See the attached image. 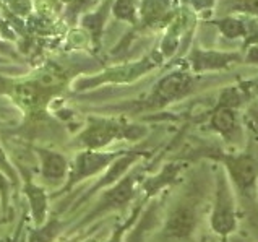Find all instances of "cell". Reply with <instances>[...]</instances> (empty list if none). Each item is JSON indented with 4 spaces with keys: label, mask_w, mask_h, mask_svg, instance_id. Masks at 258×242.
Masks as SVG:
<instances>
[{
    "label": "cell",
    "mask_w": 258,
    "mask_h": 242,
    "mask_svg": "<svg viewBox=\"0 0 258 242\" xmlns=\"http://www.w3.org/2000/svg\"><path fill=\"white\" fill-rule=\"evenodd\" d=\"M25 192L29 200V205H31L36 226H42L47 215V195L44 194V190L41 187L33 184L29 175L25 177Z\"/></svg>",
    "instance_id": "cell-12"
},
{
    "label": "cell",
    "mask_w": 258,
    "mask_h": 242,
    "mask_svg": "<svg viewBox=\"0 0 258 242\" xmlns=\"http://www.w3.org/2000/svg\"><path fill=\"white\" fill-rule=\"evenodd\" d=\"M202 194L200 189L194 187L188 194L180 197L169 210L164 224V236L169 239H188L195 232L200 219Z\"/></svg>",
    "instance_id": "cell-5"
},
{
    "label": "cell",
    "mask_w": 258,
    "mask_h": 242,
    "mask_svg": "<svg viewBox=\"0 0 258 242\" xmlns=\"http://www.w3.org/2000/svg\"><path fill=\"white\" fill-rule=\"evenodd\" d=\"M0 49H4V44H2V41H0Z\"/></svg>",
    "instance_id": "cell-26"
},
{
    "label": "cell",
    "mask_w": 258,
    "mask_h": 242,
    "mask_svg": "<svg viewBox=\"0 0 258 242\" xmlns=\"http://www.w3.org/2000/svg\"><path fill=\"white\" fill-rule=\"evenodd\" d=\"M197 86V80L188 72L175 70L167 73L154 86L150 98L146 99L145 107L146 109H161L171 102L180 101L187 98L190 93H194Z\"/></svg>",
    "instance_id": "cell-6"
},
{
    "label": "cell",
    "mask_w": 258,
    "mask_h": 242,
    "mask_svg": "<svg viewBox=\"0 0 258 242\" xmlns=\"http://www.w3.org/2000/svg\"><path fill=\"white\" fill-rule=\"evenodd\" d=\"M200 156L216 161L224 169L237 200L248 213L258 211V146L248 145L244 150L226 151L218 146L198 150Z\"/></svg>",
    "instance_id": "cell-1"
},
{
    "label": "cell",
    "mask_w": 258,
    "mask_h": 242,
    "mask_svg": "<svg viewBox=\"0 0 258 242\" xmlns=\"http://www.w3.org/2000/svg\"><path fill=\"white\" fill-rule=\"evenodd\" d=\"M125 229H127V224H125V226H120V228H117L115 232L112 234V236H110V239L106 240V242H122V236H123Z\"/></svg>",
    "instance_id": "cell-22"
},
{
    "label": "cell",
    "mask_w": 258,
    "mask_h": 242,
    "mask_svg": "<svg viewBox=\"0 0 258 242\" xmlns=\"http://www.w3.org/2000/svg\"><path fill=\"white\" fill-rule=\"evenodd\" d=\"M248 98L242 86H229L221 93L218 106L210 112L208 127L223 138L232 150H240L245 142V132L242 126L239 106Z\"/></svg>",
    "instance_id": "cell-2"
},
{
    "label": "cell",
    "mask_w": 258,
    "mask_h": 242,
    "mask_svg": "<svg viewBox=\"0 0 258 242\" xmlns=\"http://www.w3.org/2000/svg\"><path fill=\"white\" fill-rule=\"evenodd\" d=\"M138 177H140V172L134 171V172L125 174L122 179L117 180V184L104 194L99 207L93 211L90 218L99 215V213H104V211L120 208L123 205H127L135 195V186H137Z\"/></svg>",
    "instance_id": "cell-9"
},
{
    "label": "cell",
    "mask_w": 258,
    "mask_h": 242,
    "mask_svg": "<svg viewBox=\"0 0 258 242\" xmlns=\"http://www.w3.org/2000/svg\"><path fill=\"white\" fill-rule=\"evenodd\" d=\"M122 153H101L98 150H86L75 158L72 169L69 171V180L65 190L72 189L78 182H82L83 179L91 177V175L98 174L101 171L107 169V167L119 158Z\"/></svg>",
    "instance_id": "cell-7"
},
{
    "label": "cell",
    "mask_w": 258,
    "mask_h": 242,
    "mask_svg": "<svg viewBox=\"0 0 258 242\" xmlns=\"http://www.w3.org/2000/svg\"><path fill=\"white\" fill-rule=\"evenodd\" d=\"M146 134L140 126H127L110 119H90L88 127L75 138V146L83 150H99L114 140H138Z\"/></svg>",
    "instance_id": "cell-4"
},
{
    "label": "cell",
    "mask_w": 258,
    "mask_h": 242,
    "mask_svg": "<svg viewBox=\"0 0 258 242\" xmlns=\"http://www.w3.org/2000/svg\"><path fill=\"white\" fill-rule=\"evenodd\" d=\"M232 242H248V240H245L244 237H234Z\"/></svg>",
    "instance_id": "cell-24"
},
{
    "label": "cell",
    "mask_w": 258,
    "mask_h": 242,
    "mask_svg": "<svg viewBox=\"0 0 258 242\" xmlns=\"http://www.w3.org/2000/svg\"><path fill=\"white\" fill-rule=\"evenodd\" d=\"M211 231L221 239H229L239 226V202L223 167L215 172V197L210 213Z\"/></svg>",
    "instance_id": "cell-3"
},
{
    "label": "cell",
    "mask_w": 258,
    "mask_h": 242,
    "mask_svg": "<svg viewBox=\"0 0 258 242\" xmlns=\"http://www.w3.org/2000/svg\"><path fill=\"white\" fill-rule=\"evenodd\" d=\"M244 62L247 65H258V42L253 46L247 47V52L244 55Z\"/></svg>",
    "instance_id": "cell-20"
},
{
    "label": "cell",
    "mask_w": 258,
    "mask_h": 242,
    "mask_svg": "<svg viewBox=\"0 0 258 242\" xmlns=\"http://www.w3.org/2000/svg\"><path fill=\"white\" fill-rule=\"evenodd\" d=\"M158 65V62H154L153 58H145V60H140L135 64H127L122 65V67H115L109 72H104L101 77L93 78V80H85L83 85L85 86H91V85H98V83H104V82H117V83H123V82H132V80L143 77L145 73H148Z\"/></svg>",
    "instance_id": "cell-10"
},
{
    "label": "cell",
    "mask_w": 258,
    "mask_h": 242,
    "mask_svg": "<svg viewBox=\"0 0 258 242\" xmlns=\"http://www.w3.org/2000/svg\"><path fill=\"white\" fill-rule=\"evenodd\" d=\"M60 228H62V224L52 218L46 226L44 224L38 226V229L31 234L29 242H52L57 236V232L60 231Z\"/></svg>",
    "instance_id": "cell-15"
},
{
    "label": "cell",
    "mask_w": 258,
    "mask_h": 242,
    "mask_svg": "<svg viewBox=\"0 0 258 242\" xmlns=\"http://www.w3.org/2000/svg\"><path fill=\"white\" fill-rule=\"evenodd\" d=\"M191 5L197 10H205V9H211L215 5V0H191Z\"/></svg>",
    "instance_id": "cell-21"
},
{
    "label": "cell",
    "mask_w": 258,
    "mask_h": 242,
    "mask_svg": "<svg viewBox=\"0 0 258 242\" xmlns=\"http://www.w3.org/2000/svg\"><path fill=\"white\" fill-rule=\"evenodd\" d=\"M171 0H143L142 4V21L145 25L159 23L169 17Z\"/></svg>",
    "instance_id": "cell-14"
},
{
    "label": "cell",
    "mask_w": 258,
    "mask_h": 242,
    "mask_svg": "<svg viewBox=\"0 0 258 242\" xmlns=\"http://www.w3.org/2000/svg\"><path fill=\"white\" fill-rule=\"evenodd\" d=\"M0 172H4L7 177H9L13 182V184H17V179H18L17 172H15V169L12 167L10 161H9V158H7L2 146H0Z\"/></svg>",
    "instance_id": "cell-17"
},
{
    "label": "cell",
    "mask_w": 258,
    "mask_h": 242,
    "mask_svg": "<svg viewBox=\"0 0 258 242\" xmlns=\"http://www.w3.org/2000/svg\"><path fill=\"white\" fill-rule=\"evenodd\" d=\"M253 91H255V93H258V83H256V85L253 86Z\"/></svg>",
    "instance_id": "cell-25"
},
{
    "label": "cell",
    "mask_w": 258,
    "mask_h": 242,
    "mask_svg": "<svg viewBox=\"0 0 258 242\" xmlns=\"http://www.w3.org/2000/svg\"><path fill=\"white\" fill-rule=\"evenodd\" d=\"M0 25H2V21H0Z\"/></svg>",
    "instance_id": "cell-27"
},
{
    "label": "cell",
    "mask_w": 258,
    "mask_h": 242,
    "mask_svg": "<svg viewBox=\"0 0 258 242\" xmlns=\"http://www.w3.org/2000/svg\"><path fill=\"white\" fill-rule=\"evenodd\" d=\"M182 169H183V166L180 163L166 164L158 175L150 177L146 182H143V190L146 192V195L151 197L154 194H158L159 190H163L164 187L171 186L172 182H175V179L179 177V174H180Z\"/></svg>",
    "instance_id": "cell-13"
},
{
    "label": "cell",
    "mask_w": 258,
    "mask_h": 242,
    "mask_svg": "<svg viewBox=\"0 0 258 242\" xmlns=\"http://www.w3.org/2000/svg\"><path fill=\"white\" fill-rule=\"evenodd\" d=\"M38 155L41 159V175L44 180L52 186H57L58 182L67 179L70 166H69L67 158H65L62 153L39 150Z\"/></svg>",
    "instance_id": "cell-11"
},
{
    "label": "cell",
    "mask_w": 258,
    "mask_h": 242,
    "mask_svg": "<svg viewBox=\"0 0 258 242\" xmlns=\"http://www.w3.org/2000/svg\"><path fill=\"white\" fill-rule=\"evenodd\" d=\"M114 13L117 18L127 20L130 23H135L137 21V10L130 0H117L114 7Z\"/></svg>",
    "instance_id": "cell-16"
},
{
    "label": "cell",
    "mask_w": 258,
    "mask_h": 242,
    "mask_svg": "<svg viewBox=\"0 0 258 242\" xmlns=\"http://www.w3.org/2000/svg\"><path fill=\"white\" fill-rule=\"evenodd\" d=\"M93 18L96 20L94 23H98V20H104V15H102V13H101V15H99V13H94V15H93ZM86 21H90V20H85V25H88V28H91L93 31H94V34H98V31H99L98 26H93L91 23H86Z\"/></svg>",
    "instance_id": "cell-23"
},
{
    "label": "cell",
    "mask_w": 258,
    "mask_h": 242,
    "mask_svg": "<svg viewBox=\"0 0 258 242\" xmlns=\"http://www.w3.org/2000/svg\"><path fill=\"white\" fill-rule=\"evenodd\" d=\"M242 60L240 52H227V50H203L194 47L188 55L190 67L195 73L215 72L227 69L232 64Z\"/></svg>",
    "instance_id": "cell-8"
},
{
    "label": "cell",
    "mask_w": 258,
    "mask_h": 242,
    "mask_svg": "<svg viewBox=\"0 0 258 242\" xmlns=\"http://www.w3.org/2000/svg\"><path fill=\"white\" fill-rule=\"evenodd\" d=\"M5 2L12 9V12L18 15H26L31 10V2L29 0H5Z\"/></svg>",
    "instance_id": "cell-19"
},
{
    "label": "cell",
    "mask_w": 258,
    "mask_h": 242,
    "mask_svg": "<svg viewBox=\"0 0 258 242\" xmlns=\"http://www.w3.org/2000/svg\"><path fill=\"white\" fill-rule=\"evenodd\" d=\"M235 7L240 9L239 12H245L258 18V0H235Z\"/></svg>",
    "instance_id": "cell-18"
}]
</instances>
